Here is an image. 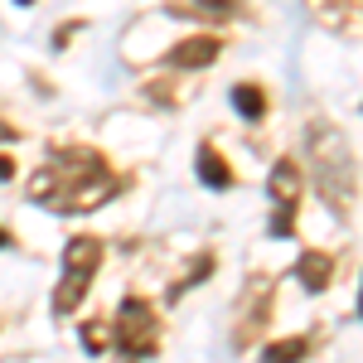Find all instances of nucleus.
Returning <instances> with one entry per match:
<instances>
[{
	"label": "nucleus",
	"mask_w": 363,
	"mask_h": 363,
	"mask_svg": "<svg viewBox=\"0 0 363 363\" xmlns=\"http://www.w3.org/2000/svg\"><path fill=\"white\" fill-rule=\"evenodd\" d=\"M203 10H233V0H199Z\"/></svg>",
	"instance_id": "9b49d317"
},
{
	"label": "nucleus",
	"mask_w": 363,
	"mask_h": 363,
	"mask_svg": "<svg viewBox=\"0 0 363 363\" xmlns=\"http://www.w3.org/2000/svg\"><path fill=\"white\" fill-rule=\"evenodd\" d=\"M267 194L277 203V213H272V238H291V228H296V203H301V169H296V160H277L272 179H267Z\"/></svg>",
	"instance_id": "20e7f679"
},
{
	"label": "nucleus",
	"mask_w": 363,
	"mask_h": 363,
	"mask_svg": "<svg viewBox=\"0 0 363 363\" xmlns=\"http://www.w3.org/2000/svg\"><path fill=\"white\" fill-rule=\"evenodd\" d=\"M97 267H102V242L97 238H68V247H63V277L54 286V315H73V310L83 306Z\"/></svg>",
	"instance_id": "f03ea898"
},
{
	"label": "nucleus",
	"mask_w": 363,
	"mask_h": 363,
	"mask_svg": "<svg viewBox=\"0 0 363 363\" xmlns=\"http://www.w3.org/2000/svg\"><path fill=\"white\" fill-rule=\"evenodd\" d=\"M116 174L112 165L92 150V145H58L29 179V203L49 208V213H92L116 199Z\"/></svg>",
	"instance_id": "f257e3e1"
},
{
	"label": "nucleus",
	"mask_w": 363,
	"mask_h": 363,
	"mask_svg": "<svg viewBox=\"0 0 363 363\" xmlns=\"http://www.w3.org/2000/svg\"><path fill=\"white\" fill-rule=\"evenodd\" d=\"M233 107L247 116V121H262V116H267V92L257 83H238L233 87Z\"/></svg>",
	"instance_id": "6e6552de"
},
{
	"label": "nucleus",
	"mask_w": 363,
	"mask_h": 363,
	"mask_svg": "<svg viewBox=\"0 0 363 363\" xmlns=\"http://www.w3.org/2000/svg\"><path fill=\"white\" fill-rule=\"evenodd\" d=\"M0 247H10V233H5V228H0Z\"/></svg>",
	"instance_id": "ddd939ff"
},
{
	"label": "nucleus",
	"mask_w": 363,
	"mask_h": 363,
	"mask_svg": "<svg viewBox=\"0 0 363 363\" xmlns=\"http://www.w3.org/2000/svg\"><path fill=\"white\" fill-rule=\"evenodd\" d=\"M194 174H199V184H203V189H228V184H233V169H228V160L213 150V145H199Z\"/></svg>",
	"instance_id": "423d86ee"
},
{
	"label": "nucleus",
	"mask_w": 363,
	"mask_h": 363,
	"mask_svg": "<svg viewBox=\"0 0 363 363\" xmlns=\"http://www.w3.org/2000/svg\"><path fill=\"white\" fill-rule=\"evenodd\" d=\"M10 174H15V160H10V155H0V179H10Z\"/></svg>",
	"instance_id": "f8f14e48"
},
{
	"label": "nucleus",
	"mask_w": 363,
	"mask_h": 363,
	"mask_svg": "<svg viewBox=\"0 0 363 363\" xmlns=\"http://www.w3.org/2000/svg\"><path fill=\"white\" fill-rule=\"evenodd\" d=\"M155 335H160V320H155V310L150 301H140V296H126L121 306H116V320H112V344L121 349V359H145V354H155Z\"/></svg>",
	"instance_id": "7ed1b4c3"
},
{
	"label": "nucleus",
	"mask_w": 363,
	"mask_h": 363,
	"mask_svg": "<svg viewBox=\"0 0 363 363\" xmlns=\"http://www.w3.org/2000/svg\"><path fill=\"white\" fill-rule=\"evenodd\" d=\"M15 5H34V0H15Z\"/></svg>",
	"instance_id": "4468645a"
},
{
	"label": "nucleus",
	"mask_w": 363,
	"mask_h": 363,
	"mask_svg": "<svg viewBox=\"0 0 363 363\" xmlns=\"http://www.w3.org/2000/svg\"><path fill=\"white\" fill-rule=\"evenodd\" d=\"M223 54V44L213 39V34H194V39H184V44H174L169 49V68H208L213 58Z\"/></svg>",
	"instance_id": "39448f33"
},
{
	"label": "nucleus",
	"mask_w": 363,
	"mask_h": 363,
	"mask_svg": "<svg viewBox=\"0 0 363 363\" xmlns=\"http://www.w3.org/2000/svg\"><path fill=\"white\" fill-rule=\"evenodd\" d=\"M83 344H87V354H102V349L112 344V325H102V320H87V325H83Z\"/></svg>",
	"instance_id": "9d476101"
},
{
	"label": "nucleus",
	"mask_w": 363,
	"mask_h": 363,
	"mask_svg": "<svg viewBox=\"0 0 363 363\" xmlns=\"http://www.w3.org/2000/svg\"><path fill=\"white\" fill-rule=\"evenodd\" d=\"M296 277H301V286H306V291H315V296H320V291L330 286V277H335V262H330L325 252H306V257H301V267H296Z\"/></svg>",
	"instance_id": "0eeeda50"
},
{
	"label": "nucleus",
	"mask_w": 363,
	"mask_h": 363,
	"mask_svg": "<svg viewBox=\"0 0 363 363\" xmlns=\"http://www.w3.org/2000/svg\"><path fill=\"white\" fill-rule=\"evenodd\" d=\"M306 354H310V339L291 335V339H281V344H267L262 349V363H301Z\"/></svg>",
	"instance_id": "1a4fd4ad"
}]
</instances>
